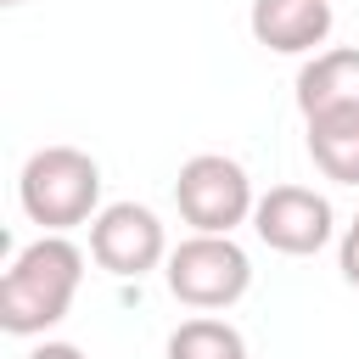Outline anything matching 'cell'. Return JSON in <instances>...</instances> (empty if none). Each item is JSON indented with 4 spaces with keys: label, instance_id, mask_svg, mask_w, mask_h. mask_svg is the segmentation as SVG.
Returning a JSON list of instances; mask_svg holds the SVG:
<instances>
[{
    "label": "cell",
    "instance_id": "obj_1",
    "mask_svg": "<svg viewBox=\"0 0 359 359\" xmlns=\"http://www.w3.org/2000/svg\"><path fill=\"white\" fill-rule=\"evenodd\" d=\"M84 280V252L67 236H39L34 247H22L0 280V325L11 337H39L45 325H56L73 303Z\"/></svg>",
    "mask_w": 359,
    "mask_h": 359
},
{
    "label": "cell",
    "instance_id": "obj_2",
    "mask_svg": "<svg viewBox=\"0 0 359 359\" xmlns=\"http://www.w3.org/2000/svg\"><path fill=\"white\" fill-rule=\"evenodd\" d=\"M17 196H22V213L34 224H45V236H62L67 224H84L95 213V202H101V168L79 146H45V151H34L22 163Z\"/></svg>",
    "mask_w": 359,
    "mask_h": 359
},
{
    "label": "cell",
    "instance_id": "obj_3",
    "mask_svg": "<svg viewBox=\"0 0 359 359\" xmlns=\"http://www.w3.org/2000/svg\"><path fill=\"white\" fill-rule=\"evenodd\" d=\"M174 202H180V219L196 224V236H230L258 202H252V180L236 157L224 151H202L180 168L174 180Z\"/></svg>",
    "mask_w": 359,
    "mask_h": 359
},
{
    "label": "cell",
    "instance_id": "obj_4",
    "mask_svg": "<svg viewBox=\"0 0 359 359\" xmlns=\"http://www.w3.org/2000/svg\"><path fill=\"white\" fill-rule=\"evenodd\" d=\"M252 280L247 252L230 236H191L168 252V292L191 309H230Z\"/></svg>",
    "mask_w": 359,
    "mask_h": 359
},
{
    "label": "cell",
    "instance_id": "obj_5",
    "mask_svg": "<svg viewBox=\"0 0 359 359\" xmlns=\"http://www.w3.org/2000/svg\"><path fill=\"white\" fill-rule=\"evenodd\" d=\"M90 258L107 269V275H118V280H140L157 258H163V224H157V213L151 208H140V202H112V208H101L95 213V224H90Z\"/></svg>",
    "mask_w": 359,
    "mask_h": 359
},
{
    "label": "cell",
    "instance_id": "obj_6",
    "mask_svg": "<svg viewBox=\"0 0 359 359\" xmlns=\"http://www.w3.org/2000/svg\"><path fill=\"white\" fill-rule=\"evenodd\" d=\"M252 230L264 247L275 252H292V258H309L331 241V202L303 191V185H275L258 196L252 208Z\"/></svg>",
    "mask_w": 359,
    "mask_h": 359
},
{
    "label": "cell",
    "instance_id": "obj_7",
    "mask_svg": "<svg viewBox=\"0 0 359 359\" xmlns=\"http://www.w3.org/2000/svg\"><path fill=\"white\" fill-rule=\"evenodd\" d=\"M331 34V0H252V39L297 56Z\"/></svg>",
    "mask_w": 359,
    "mask_h": 359
},
{
    "label": "cell",
    "instance_id": "obj_8",
    "mask_svg": "<svg viewBox=\"0 0 359 359\" xmlns=\"http://www.w3.org/2000/svg\"><path fill=\"white\" fill-rule=\"evenodd\" d=\"M297 107L303 118L337 112V107H359V50H325L297 73Z\"/></svg>",
    "mask_w": 359,
    "mask_h": 359
},
{
    "label": "cell",
    "instance_id": "obj_9",
    "mask_svg": "<svg viewBox=\"0 0 359 359\" xmlns=\"http://www.w3.org/2000/svg\"><path fill=\"white\" fill-rule=\"evenodd\" d=\"M309 157L337 185H359V107H337L309 118Z\"/></svg>",
    "mask_w": 359,
    "mask_h": 359
},
{
    "label": "cell",
    "instance_id": "obj_10",
    "mask_svg": "<svg viewBox=\"0 0 359 359\" xmlns=\"http://www.w3.org/2000/svg\"><path fill=\"white\" fill-rule=\"evenodd\" d=\"M168 359H247V342L224 320H185L168 337Z\"/></svg>",
    "mask_w": 359,
    "mask_h": 359
},
{
    "label": "cell",
    "instance_id": "obj_11",
    "mask_svg": "<svg viewBox=\"0 0 359 359\" xmlns=\"http://www.w3.org/2000/svg\"><path fill=\"white\" fill-rule=\"evenodd\" d=\"M342 280L359 286V213H353V224H348V236H342Z\"/></svg>",
    "mask_w": 359,
    "mask_h": 359
},
{
    "label": "cell",
    "instance_id": "obj_12",
    "mask_svg": "<svg viewBox=\"0 0 359 359\" xmlns=\"http://www.w3.org/2000/svg\"><path fill=\"white\" fill-rule=\"evenodd\" d=\"M28 359H84V353H79L73 342H39V348H34Z\"/></svg>",
    "mask_w": 359,
    "mask_h": 359
},
{
    "label": "cell",
    "instance_id": "obj_13",
    "mask_svg": "<svg viewBox=\"0 0 359 359\" xmlns=\"http://www.w3.org/2000/svg\"><path fill=\"white\" fill-rule=\"evenodd\" d=\"M0 6H22V0H0Z\"/></svg>",
    "mask_w": 359,
    "mask_h": 359
}]
</instances>
